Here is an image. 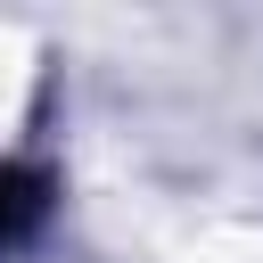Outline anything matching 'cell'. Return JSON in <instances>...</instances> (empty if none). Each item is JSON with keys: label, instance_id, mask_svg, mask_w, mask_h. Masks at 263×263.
I'll use <instances>...</instances> for the list:
<instances>
[{"label": "cell", "instance_id": "1", "mask_svg": "<svg viewBox=\"0 0 263 263\" xmlns=\"http://www.w3.org/2000/svg\"><path fill=\"white\" fill-rule=\"evenodd\" d=\"M33 214H41V189H33L25 173H8V164H0V238H8V230H25Z\"/></svg>", "mask_w": 263, "mask_h": 263}]
</instances>
